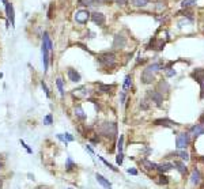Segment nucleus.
<instances>
[{
  "mask_svg": "<svg viewBox=\"0 0 204 189\" xmlns=\"http://www.w3.org/2000/svg\"><path fill=\"white\" fill-rule=\"evenodd\" d=\"M41 87H42V90L45 91V94H46V97H51V93H49V89H48V86H46V83L45 82H41Z\"/></svg>",
  "mask_w": 204,
  "mask_h": 189,
  "instance_id": "f704fd0d",
  "label": "nucleus"
},
{
  "mask_svg": "<svg viewBox=\"0 0 204 189\" xmlns=\"http://www.w3.org/2000/svg\"><path fill=\"white\" fill-rule=\"evenodd\" d=\"M171 169H173V165H171V163H162V165H158V168H156V170H159L162 174L169 172V170H171Z\"/></svg>",
  "mask_w": 204,
  "mask_h": 189,
  "instance_id": "393cba45",
  "label": "nucleus"
},
{
  "mask_svg": "<svg viewBox=\"0 0 204 189\" xmlns=\"http://www.w3.org/2000/svg\"><path fill=\"white\" fill-rule=\"evenodd\" d=\"M124 101H125V91H121V97H120V102H121V103H124Z\"/></svg>",
  "mask_w": 204,
  "mask_h": 189,
  "instance_id": "c03bdc74",
  "label": "nucleus"
},
{
  "mask_svg": "<svg viewBox=\"0 0 204 189\" xmlns=\"http://www.w3.org/2000/svg\"><path fill=\"white\" fill-rule=\"evenodd\" d=\"M67 75H68V79H70L71 82H74V83H79V82L82 80V76L78 72L75 68H68L67 70Z\"/></svg>",
  "mask_w": 204,
  "mask_h": 189,
  "instance_id": "9d476101",
  "label": "nucleus"
},
{
  "mask_svg": "<svg viewBox=\"0 0 204 189\" xmlns=\"http://www.w3.org/2000/svg\"><path fill=\"white\" fill-rule=\"evenodd\" d=\"M2 169H3V163L0 162V170H2Z\"/></svg>",
  "mask_w": 204,
  "mask_h": 189,
  "instance_id": "3c124183",
  "label": "nucleus"
},
{
  "mask_svg": "<svg viewBox=\"0 0 204 189\" xmlns=\"http://www.w3.org/2000/svg\"><path fill=\"white\" fill-rule=\"evenodd\" d=\"M148 71L151 72H156V71H161L163 70V65H162V61H158V63H152L151 65H148V68H147Z\"/></svg>",
  "mask_w": 204,
  "mask_h": 189,
  "instance_id": "4be33fe9",
  "label": "nucleus"
},
{
  "mask_svg": "<svg viewBox=\"0 0 204 189\" xmlns=\"http://www.w3.org/2000/svg\"><path fill=\"white\" fill-rule=\"evenodd\" d=\"M150 0H131V4L133 7H146Z\"/></svg>",
  "mask_w": 204,
  "mask_h": 189,
  "instance_id": "bb28decb",
  "label": "nucleus"
},
{
  "mask_svg": "<svg viewBox=\"0 0 204 189\" xmlns=\"http://www.w3.org/2000/svg\"><path fill=\"white\" fill-rule=\"evenodd\" d=\"M113 89H114V86H112V84H99L98 91L103 94H108V93H112Z\"/></svg>",
  "mask_w": 204,
  "mask_h": 189,
  "instance_id": "6ab92c4d",
  "label": "nucleus"
},
{
  "mask_svg": "<svg viewBox=\"0 0 204 189\" xmlns=\"http://www.w3.org/2000/svg\"><path fill=\"white\" fill-rule=\"evenodd\" d=\"M75 116H76L79 120H86V117H87V116L84 114V112H83V109H82L80 105H78L76 108H75Z\"/></svg>",
  "mask_w": 204,
  "mask_h": 189,
  "instance_id": "a878e982",
  "label": "nucleus"
},
{
  "mask_svg": "<svg viewBox=\"0 0 204 189\" xmlns=\"http://www.w3.org/2000/svg\"><path fill=\"white\" fill-rule=\"evenodd\" d=\"M156 91L158 93H165V94H167L169 91H170V86H169V83L166 80H161L158 83V89H156Z\"/></svg>",
  "mask_w": 204,
  "mask_h": 189,
  "instance_id": "dca6fc26",
  "label": "nucleus"
},
{
  "mask_svg": "<svg viewBox=\"0 0 204 189\" xmlns=\"http://www.w3.org/2000/svg\"><path fill=\"white\" fill-rule=\"evenodd\" d=\"M140 108L144 109V110H147V109H148V103H147V101H146V99L142 101V103H140Z\"/></svg>",
  "mask_w": 204,
  "mask_h": 189,
  "instance_id": "79ce46f5",
  "label": "nucleus"
},
{
  "mask_svg": "<svg viewBox=\"0 0 204 189\" xmlns=\"http://www.w3.org/2000/svg\"><path fill=\"white\" fill-rule=\"evenodd\" d=\"M128 173H129V174L136 176V174H137V170H136V169H128Z\"/></svg>",
  "mask_w": 204,
  "mask_h": 189,
  "instance_id": "a18cd8bd",
  "label": "nucleus"
},
{
  "mask_svg": "<svg viewBox=\"0 0 204 189\" xmlns=\"http://www.w3.org/2000/svg\"><path fill=\"white\" fill-rule=\"evenodd\" d=\"M191 76L200 84V90H202V93H200V98H204V68H197V70L192 71Z\"/></svg>",
  "mask_w": 204,
  "mask_h": 189,
  "instance_id": "7ed1b4c3",
  "label": "nucleus"
},
{
  "mask_svg": "<svg viewBox=\"0 0 204 189\" xmlns=\"http://www.w3.org/2000/svg\"><path fill=\"white\" fill-rule=\"evenodd\" d=\"M44 124H45V125H52V124H53V117H52V114H46L45 117H44Z\"/></svg>",
  "mask_w": 204,
  "mask_h": 189,
  "instance_id": "2f4dec72",
  "label": "nucleus"
},
{
  "mask_svg": "<svg viewBox=\"0 0 204 189\" xmlns=\"http://www.w3.org/2000/svg\"><path fill=\"white\" fill-rule=\"evenodd\" d=\"M132 86V76H131V75H127V76H125V80H124V84H122V90H128L129 89V87Z\"/></svg>",
  "mask_w": 204,
  "mask_h": 189,
  "instance_id": "c85d7f7f",
  "label": "nucleus"
},
{
  "mask_svg": "<svg viewBox=\"0 0 204 189\" xmlns=\"http://www.w3.org/2000/svg\"><path fill=\"white\" fill-rule=\"evenodd\" d=\"M127 45V38L124 37V34L117 33L114 36V40H113V48L114 49H121Z\"/></svg>",
  "mask_w": 204,
  "mask_h": 189,
  "instance_id": "0eeeda50",
  "label": "nucleus"
},
{
  "mask_svg": "<svg viewBox=\"0 0 204 189\" xmlns=\"http://www.w3.org/2000/svg\"><path fill=\"white\" fill-rule=\"evenodd\" d=\"M56 86H57L60 95H61V97H64V95H65V91H64V82H63L61 78H57V79H56Z\"/></svg>",
  "mask_w": 204,
  "mask_h": 189,
  "instance_id": "5701e85b",
  "label": "nucleus"
},
{
  "mask_svg": "<svg viewBox=\"0 0 204 189\" xmlns=\"http://www.w3.org/2000/svg\"><path fill=\"white\" fill-rule=\"evenodd\" d=\"M56 136H57V139H59V140H61L63 143L65 144V146H67V144H68V141L65 140V137H64V135H63V133H57V135H56Z\"/></svg>",
  "mask_w": 204,
  "mask_h": 189,
  "instance_id": "ea45409f",
  "label": "nucleus"
},
{
  "mask_svg": "<svg viewBox=\"0 0 204 189\" xmlns=\"http://www.w3.org/2000/svg\"><path fill=\"white\" fill-rule=\"evenodd\" d=\"M78 4L82 7H90V6H95V0H78Z\"/></svg>",
  "mask_w": 204,
  "mask_h": 189,
  "instance_id": "c756f323",
  "label": "nucleus"
},
{
  "mask_svg": "<svg viewBox=\"0 0 204 189\" xmlns=\"http://www.w3.org/2000/svg\"><path fill=\"white\" fill-rule=\"evenodd\" d=\"M76 169V163L72 160L71 156L67 158V163H65V172H72V170Z\"/></svg>",
  "mask_w": 204,
  "mask_h": 189,
  "instance_id": "412c9836",
  "label": "nucleus"
},
{
  "mask_svg": "<svg viewBox=\"0 0 204 189\" xmlns=\"http://www.w3.org/2000/svg\"><path fill=\"white\" fill-rule=\"evenodd\" d=\"M86 150L89 151L90 154H94V151H93V148H91V147H90V146H86Z\"/></svg>",
  "mask_w": 204,
  "mask_h": 189,
  "instance_id": "de8ad7c7",
  "label": "nucleus"
},
{
  "mask_svg": "<svg viewBox=\"0 0 204 189\" xmlns=\"http://www.w3.org/2000/svg\"><path fill=\"white\" fill-rule=\"evenodd\" d=\"M191 182H192L193 185H197L200 182V173H199V170H196V169L193 170L192 176H191Z\"/></svg>",
  "mask_w": 204,
  "mask_h": 189,
  "instance_id": "b1692460",
  "label": "nucleus"
},
{
  "mask_svg": "<svg viewBox=\"0 0 204 189\" xmlns=\"http://www.w3.org/2000/svg\"><path fill=\"white\" fill-rule=\"evenodd\" d=\"M159 184L161 185H167L169 184V179H167V177H166V176H163V174H161L159 176Z\"/></svg>",
  "mask_w": 204,
  "mask_h": 189,
  "instance_id": "473e14b6",
  "label": "nucleus"
},
{
  "mask_svg": "<svg viewBox=\"0 0 204 189\" xmlns=\"http://www.w3.org/2000/svg\"><path fill=\"white\" fill-rule=\"evenodd\" d=\"M189 141H191L189 133L181 132V133H178L177 139H175V144H177L178 148H187V147L189 146Z\"/></svg>",
  "mask_w": 204,
  "mask_h": 189,
  "instance_id": "20e7f679",
  "label": "nucleus"
},
{
  "mask_svg": "<svg viewBox=\"0 0 204 189\" xmlns=\"http://www.w3.org/2000/svg\"><path fill=\"white\" fill-rule=\"evenodd\" d=\"M95 179L98 181V184H101L105 189H112V184H110V181H109V179H106L102 174H98V173H97V174H95Z\"/></svg>",
  "mask_w": 204,
  "mask_h": 189,
  "instance_id": "4468645a",
  "label": "nucleus"
},
{
  "mask_svg": "<svg viewBox=\"0 0 204 189\" xmlns=\"http://www.w3.org/2000/svg\"><path fill=\"white\" fill-rule=\"evenodd\" d=\"M2 188H3V181L0 179V189H2Z\"/></svg>",
  "mask_w": 204,
  "mask_h": 189,
  "instance_id": "8fccbe9b",
  "label": "nucleus"
},
{
  "mask_svg": "<svg viewBox=\"0 0 204 189\" xmlns=\"http://www.w3.org/2000/svg\"><path fill=\"white\" fill-rule=\"evenodd\" d=\"M140 79H142V83L144 84H151L154 80H155V76H154V74L151 71L148 70H144L142 72V76H140Z\"/></svg>",
  "mask_w": 204,
  "mask_h": 189,
  "instance_id": "9b49d317",
  "label": "nucleus"
},
{
  "mask_svg": "<svg viewBox=\"0 0 204 189\" xmlns=\"http://www.w3.org/2000/svg\"><path fill=\"white\" fill-rule=\"evenodd\" d=\"M90 18H91V21L94 22L95 25H98V26H103L105 25V15L102 14V12H93L91 15H90Z\"/></svg>",
  "mask_w": 204,
  "mask_h": 189,
  "instance_id": "1a4fd4ad",
  "label": "nucleus"
},
{
  "mask_svg": "<svg viewBox=\"0 0 204 189\" xmlns=\"http://www.w3.org/2000/svg\"><path fill=\"white\" fill-rule=\"evenodd\" d=\"M154 125H162V127H174V125H177V122L171 121V120L169 118H158L154 121Z\"/></svg>",
  "mask_w": 204,
  "mask_h": 189,
  "instance_id": "2eb2a0df",
  "label": "nucleus"
},
{
  "mask_svg": "<svg viewBox=\"0 0 204 189\" xmlns=\"http://www.w3.org/2000/svg\"><path fill=\"white\" fill-rule=\"evenodd\" d=\"M178 155H180V158H181V159H184V160H189V154L185 152V151H180V152H178Z\"/></svg>",
  "mask_w": 204,
  "mask_h": 189,
  "instance_id": "c9c22d12",
  "label": "nucleus"
},
{
  "mask_svg": "<svg viewBox=\"0 0 204 189\" xmlns=\"http://www.w3.org/2000/svg\"><path fill=\"white\" fill-rule=\"evenodd\" d=\"M147 97H148L154 103H155L158 108H161L162 106V102H163V95L161 93H158L156 90H148L147 91Z\"/></svg>",
  "mask_w": 204,
  "mask_h": 189,
  "instance_id": "423d86ee",
  "label": "nucleus"
},
{
  "mask_svg": "<svg viewBox=\"0 0 204 189\" xmlns=\"http://www.w3.org/2000/svg\"><path fill=\"white\" fill-rule=\"evenodd\" d=\"M173 166H175V169H177L178 172H180L183 176H185V174L188 173V168L184 165L183 162H174V165H173Z\"/></svg>",
  "mask_w": 204,
  "mask_h": 189,
  "instance_id": "aec40b11",
  "label": "nucleus"
},
{
  "mask_svg": "<svg viewBox=\"0 0 204 189\" xmlns=\"http://www.w3.org/2000/svg\"><path fill=\"white\" fill-rule=\"evenodd\" d=\"M191 132L193 133V136H200V135H204V127H203V124H197V125H194V127H192Z\"/></svg>",
  "mask_w": 204,
  "mask_h": 189,
  "instance_id": "a211bd4d",
  "label": "nucleus"
},
{
  "mask_svg": "<svg viewBox=\"0 0 204 189\" xmlns=\"http://www.w3.org/2000/svg\"><path fill=\"white\" fill-rule=\"evenodd\" d=\"M98 131L102 136L109 137V139H114L117 136V125L114 122H103Z\"/></svg>",
  "mask_w": 204,
  "mask_h": 189,
  "instance_id": "f257e3e1",
  "label": "nucleus"
},
{
  "mask_svg": "<svg viewBox=\"0 0 204 189\" xmlns=\"http://www.w3.org/2000/svg\"><path fill=\"white\" fill-rule=\"evenodd\" d=\"M166 45L165 41H156V38H152L150 41L148 46H147V49H155V50H162L163 46Z\"/></svg>",
  "mask_w": 204,
  "mask_h": 189,
  "instance_id": "ddd939ff",
  "label": "nucleus"
},
{
  "mask_svg": "<svg viewBox=\"0 0 204 189\" xmlns=\"http://www.w3.org/2000/svg\"><path fill=\"white\" fill-rule=\"evenodd\" d=\"M116 2V4H118V6H125L128 3V0H114Z\"/></svg>",
  "mask_w": 204,
  "mask_h": 189,
  "instance_id": "37998d69",
  "label": "nucleus"
},
{
  "mask_svg": "<svg viewBox=\"0 0 204 189\" xmlns=\"http://www.w3.org/2000/svg\"><path fill=\"white\" fill-rule=\"evenodd\" d=\"M193 4H196V0H183V2H181V7H183L184 10L192 7Z\"/></svg>",
  "mask_w": 204,
  "mask_h": 189,
  "instance_id": "7c9ffc66",
  "label": "nucleus"
},
{
  "mask_svg": "<svg viewBox=\"0 0 204 189\" xmlns=\"http://www.w3.org/2000/svg\"><path fill=\"white\" fill-rule=\"evenodd\" d=\"M41 52H42V63H44V71H48V64H49V50L46 48L45 44H42V48H41Z\"/></svg>",
  "mask_w": 204,
  "mask_h": 189,
  "instance_id": "f8f14e48",
  "label": "nucleus"
},
{
  "mask_svg": "<svg viewBox=\"0 0 204 189\" xmlns=\"http://www.w3.org/2000/svg\"><path fill=\"white\" fill-rule=\"evenodd\" d=\"M203 122H204V113L200 116V124H203Z\"/></svg>",
  "mask_w": 204,
  "mask_h": 189,
  "instance_id": "09e8293b",
  "label": "nucleus"
},
{
  "mask_svg": "<svg viewBox=\"0 0 204 189\" xmlns=\"http://www.w3.org/2000/svg\"><path fill=\"white\" fill-rule=\"evenodd\" d=\"M99 159H101V160H102V162H103V163H105V165H106V166H108V168H109V169H110V170H113V172H117V168H114V166H113V165H110V163H109V162H108V160H105V159H103V158H102V156H99Z\"/></svg>",
  "mask_w": 204,
  "mask_h": 189,
  "instance_id": "72a5a7b5",
  "label": "nucleus"
},
{
  "mask_svg": "<svg viewBox=\"0 0 204 189\" xmlns=\"http://www.w3.org/2000/svg\"><path fill=\"white\" fill-rule=\"evenodd\" d=\"M116 160H117V165H122V160H124V154L118 152V155H117V158H116Z\"/></svg>",
  "mask_w": 204,
  "mask_h": 189,
  "instance_id": "4c0bfd02",
  "label": "nucleus"
},
{
  "mask_svg": "<svg viewBox=\"0 0 204 189\" xmlns=\"http://www.w3.org/2000/svg\"><path fill=\"white\" fill-rule=\"evenodd\" d=\"M63 135H64V137H65L67 141H74L75 140V136H72L71 133H63Z\"/></svg>",
  "mask_w": 204,
  "mask_h": 189,
  "instance_id": "a19ab883",
  "label": "nucleus"
},
{
  "mask_svg": "<svg viewBox=\"0 0 204 189\" xmlns=\"http://www.w3.org/2000/svg\"><path fill=\"white\" fill-rule=\"evenodd\" d=\"M6 14H7V18L8 21H11V26L14 27L15 26V11H14V7H12L11 3H6Z\"/></svg>",
  "mask_w": 204,
  "mask_h": 189,
  "instance_id": "6e6552de",
  "label": "nucleus"
},
{
  "mask_svg": "<svg viewBox=\"0 0 204 189\" xmlns=\"http://www.w3.org/2000/svg\"><path fill=\"white\" fill-rule=\"evenodd\" d=\"M122 143H124V136H120V139H118V144H117V148H118V152H122Z\"/></svg>",
  "mask_w": 204,
  "mask_h": 189,
  "instance_id": "e433bc0d",
  "label": "nucleus"
},
{
  "mask_svg": "<svg viewBox=\"0 0 204 189\" xmlns=\"http://www.w3.org/2000/svg\"><path fill=\"white\" fill-rule=\"evenodd\" d=\"M98 63L103 67H114L116 65V55L112 52H103L98 56Z\"/></svg>",
  "mask_w": 204,
  "mask_h": 189,
  "instance_id": "f03ea898",
  "label": "nucleus"
},
{
  "mask_svg": "<svg viewBox=\"0 0 204 189\" xmlns=\"http://www.w3.org/2000/svg\"><path fill=\"white\" fill-rule=\"evenodd\" d=\"M2 2H3V3H4V4H6V3H7V0H2Z\"/></svg>",
  "mask_w": 204,
  "mask_h": 189,
  "instance_id": "603ef678",
  "label": "nucleus"
},
{
  "mask_svg": "<svg viewBox=\"0 0 204 189\" xmlns=\"http://www.w3.org/2000/svg\"><path fill=\"white\" fill-rule=\"evenodd\" d=\"M142 163H143V166H146V169H148V170H156V168H158L156 163L150 162V160H147V159H143Z\"/></svg>",
  "mask_w": 204,
  "mask_h": 189,
  "instance_id": "cd10ccee",
  "label": "nucleus"
},
{
  "mask_svg": "<svg viewBox=\"0 0 204 189\" xmlns=\"http://www.w3.org/2000/svg\"><path fill=\"white\" fill-rule=\"evenodd\" d=\"M90 12L87 11V10H79V11H76L75 12V22L76 23H80V25H86L87 22H89L90 19Z\"/></svg>",
  "mask_w": 204,
  "mask_h": 189,
  "instance_id": "39448f33",
  "label": "nucleus"
},
{
  "mask_svg": "<svg viewBox=\"0 0 204 189\" xmlns=\"http://www.w3.org/2000/svg\"><path fill=\"white\" fill-rule=\"evenodd\" d=\"M52 11H53V6H51V10H49V12H48V18H52L53 15H52Z\"/></svg>",
  "mask_w": 204,
  "mask_h": 189,
  "instance_id": "49530a36",
  "label": "nucleus"
},
{
  "mask_svg": "<svg viewBox=\"0 0 204 189\" xmlns=\"http://www.w3.org/2000/svg\"><path fill=\"white\" fill-rule=\"evenodd\" d=\"M21 144H22V146H23V148H25V150H26V151H27V152H29V154H33V150H31V148H30V147H29V146H27V144H26V143H25V141H23V140H21Z\"/></svg>",
  "mask_w": 204,
  "mask_h": 189,
  "instance_id": "58836bf2",
  "label": "nucleus"
},
{
  "mask_svg": "<svg viewBox=\"0 0 204 189\" xmlns=\"http://www.w3.org/2000/svg\"><path fill=\"white\" fill-rule=\"evenodd\" d=\"M42 44H45L49 52H52V50H53V42L51 41V38H49V34L46 33V31L44 33V36H42Z\"/></svg>",
  "mask_w": 204,
  "mask_h": 189,
  "instance_id": "f3484780",
  "label": "nucleus"
}]
</instances>
